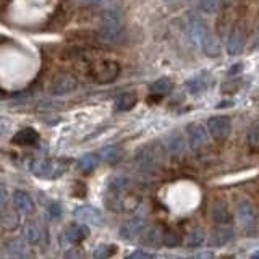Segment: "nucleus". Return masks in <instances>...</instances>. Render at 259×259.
<instances>
[{
  "label": "nucleus",
  "instance_id": "f257e3e1",
  "mask_svg": "<svg viewBox=\"0 0 259 259\" xmlns=\"http://www.w3.org/2000/svg\"><path fill=\"white\" fill-rule=\"evenodd\" d=\"M190 34H191V39L204 51L206 55L209 57L221 55V46H219L217 39L210 34L209 29L206 28V24L199 18H196V16H193L190 20Z\"/></svg>",
  "mask_w": 259,
  "mask_h": 259
},
{
  "label": "nucleus",
  "instance_id": "f03ea898",
  "mask_svg": "<svg viewBox=\"0 0 259 259\" xmlns=\"http://www.w3.org/2000/svg\"><path fill=\"white\" fill-rule=\"evenodd\" d=\"M162 154L164 152H162V148L159 144H148V146H144V148H141L140 152H138L136 164L143 172L151 174L157 167L162 165V160H164Z\"/></svg>",
  "mask_w": 259,
  "mask_h": 259
},
{
  "label": "nucleus",
  "instance_id": "7ed1b4c3",
  "mask_svg": "<svg viewBox=\"0 0 259 259\" xmlns=\"http://www.w3.org/2000/svg\"><path fill=\"white\" fill-rule=\"evenodd\" d=\"M65 165L59 160L51 159H34L29 164V172L37 178H59L65 172Z\"/></svg>",
  "mask_w": 259,
  "mask_h": 259
},
{
  "label": "nucleus",
  "instance_id": "20e7f679",
  "mask_svg": "<svg viewBox=\"0 0 259 259\" xmlns=\"http://www.w3.org/2000/svg\"><path fill=\"white\" fill-rule=\"evenodd\" d=\"M118 75H120V65L113 60L97 62L91 68V78L96 81V83H101V84L112 83V81L117 79Z\"/></svg>",
  "mask_w": 259,
  "mask_h": 259
},
{
  "label": "nucleus",
  "instance_id": "39448f33",
  "mask_svg": "<svg viewBox=\"0 0 259 259\" xmlns=\"http://www.w3.org/2000/svg\"><path fill=\"white\" fill-rule=\"evenodd\" d=\"M99 36L102 40L109 44H117L123 37V24L120 23L118 16L115 15H107L102 21V26L99 31Z\"/></svg>",
  "mask_w": 259,
  "mask_h": 259
},
{
  "label": "nucleus",
  "instance_id": "423d86ee",
  "mask_svg": "<svg viewBox=\"0 0 259 259\" xmlns=\"http://www.w3.org/2000/svg\"><path fill=\"white\" fill-rule=\"evenodd\" d=\"M78 88V79L70 75V73H59L51 79L49 84V93L54 96H63L70 94Z\"/></svg>",
  "mask_w": 259,
  "mask_h": 259
},
{
  "label": "nucleus",
  "instance_id": "0eeeda50",
  "mask_svg": "<svg viewBox=\"0 0 259 259\" xmlns=\"http://www.w3.org/2000/svg\"><path fill=\"white\" fill-rule=\"evenodd\" d=\"M186 135H188V143L193 151H201L209 143V130L199 123H190L186 126Z\"/></svg>",
  "mask_w": 259,
  "mask_h": 259
},
{
  "label": "nucleus",
  "instance_id": "6e6552de",
  "mask_svg": "<svg viewBox=\"0 0 259 259\" xmlns=\"http://www.w3.org/2000/svg\"><path fill=\"white\" fill-rule=\"evenodd\" d=\"M207 130L210 136L217 141H225L230 136L232 123L229 117H210L207 120Z\"/></svg>",
  "mask_w": 259,
  "mask_h": 259
},
{
  "label": "nucleus",
  "instance_id": "1a4fd4ad",
  "mask_svg": "<svg viewBox=\"0 0 259 259\" xmlns=\"http://www.w3.org/2000/svg\"><path fill=\"white\" fill-rule=\"evenodd\" d=\"M146 230V222L140 217L130 219L120 227V237L125 240H136L140 238Z\"/></svg>",
  "mask_w": 259,
  "mask_h": 259
},
{
  "label": "nucleus",
  "instance_id": "9d476101",
  "mask_svg": "<svg viewBox=\"0 0 259 259\" xmlns=\"http://www.w3.org/2000/svg\"><path fill=\"white\" fill-rule=\"evenodd\" d=\"M86 237H88V227L76 224V225H70L67 230H63L60 241L65 246H71V245H78Z\"/></svg>",
  "mask_w": 259,
  "mask_h": 259
},
{
  "label": "nucleus",
  "instance_id": "9b49d317",
  "mask_svg": "<svg viewBox=\"0 0 259 259\" xmlns=\"http://www.w3.org/2000/svg\"><path fill=\"white\" fill-rule=\"evenodd\" d=\"M237 215H238V221L240 224L245 227V229H251V227L256 225V210L253 207V204L248 201H243L238 204V209H237Z\"/></svg>",
  "mask_w": 259,
  "mask_h": 259
},
{
  "label": "nucleus",
  "instance_id": "f8f14e48",
  "mask_svg": "<svg viewBox=\"0 0 259 259\" xmlns=\"http://www.w3.org/2000/svg\"><path fill=\"white\" fill-rule=\"evenodd\" d=\"M75 217L91 225H102V214L93 206H79L75 209Z\"/></svg>",
  "mask_w": 259,
  "mask_h": 259
},
{
  "label": "nucleus",
  "instance_id": "ddd939ff",
  "mask_svg": "<svg viewBox=\"0 0 259 259\" xmlns=\"http://www.w3.org/2000/svg\"><path fill=\"white\" fill-rule=\"evenodd\" d=\"M210 217H212V221L221 224V225H227L232 222V212L229 206L225 204L222 201H215L212 207H210Z\"/></svg>",
  "mask_w": 259,
  "mask_h": 259
},
{
  "label": "nucleus",
  "instance_id": "4468645a",
  "mask_svg": "<svg viewBox=\"0 0 259 259\" xmlns=\"http://www.w3.org/2000/svg\"><path fill=\"white\" fill-rule=\"evenodd\" d=\"M13 206L23 214H32L34 212V201L31 199V196L24 191H15L13 193Z\"/></svg>",
  "mask_w": 259,
  "mask_h": 259
},
{
  "label": "nucleus",
  "instance_id": "2eb2a0df",
  "mask_svg": "<svg viewBox=\"0 0 259 259\" xmlns=\"http://www.w3.org/2000/svg\"><path fill=\"white\" fill-rule=\"evenodd\" d=\"M245 47V34L240 28H235L227 39V52L230 55H237L243 51Z\"/></svg>",
  "mask_w": 259,
  "mask_h": 259
},
{
  "label": "nucleus",
  "instance_id": "dca6fc26",
  "mask_svg": "<svg viewBox=\"0 0 259 259\" xmlns=\"http://www.w3.org/2000/svg\"><path fill=\"white\" fill-rule=\"evenodd\" d=\"M42 238H44V232L36 222H28L24 225V240L28 241V245L37 246L42 243Z\"/></svg>",
  "mask_w": 259,
  "mask_h": 259
},
{
  "label": "nucleus",
  "instance_id": "f3484780",
  "mask_svg": "<svg viewBox=\"0 0 259 259\" xmlns=\"http://www.w3.org/2000/svg\"><path fill=\"white\" fill-rule=\"evenodd\" d=\"M39 140H40V136H39V133L36 132V130L23 128V130H20V132L13 136L12 141L15 144H20V146H32V144H36Z\"/></svg>",
  "mask_w": 259,
  "mask_h": 259
},
{
  "label": "nucleus",
  "instance_id": "a211bd4d",
  "mask_svg": "<svg viewBox=\"0 0 259 259\" xmlns=\"http://www.w3.org/2000/svg\"><path fill=\"white\" fill-rule=\"evenodd\" d=\"M185 148H186L185 138H183L180 133H172V135H168V138H167V149H168L170 154H172V156H175V157L183 156Z\"/></svg>",
  "mask_w": 259,
  "mask_h": 259
},
{
  "label": "nucleus",
  "instance_id": "6ab92c4d",
  "mask_svg": "<svg viewBox=\"0 0 259 259\" xmlns=\"http://www.w3.org/2000/svg\"><path fill=\"white\" fill-rule=\"evenodd\" d=\"M143 243L152 248H159L160 243H164V233L160 227H149L143 233Z\"/></svg>",
  "mask_w": 259,
  "mask_h": 259
},
{
  "label": "nucleus",
  "instance_id": "aec40b11",
  "mask_svg": "<svg viewBox=\"0 0 259 259\" xmlns=\"http://www.w3.org/2000/svg\"><path fill=\"white\" fill-rule=\"evenodd\" d=\"M232 238H233V232L230 229H224V227H221V229H215L212 233H210L209 245L219 248V246L227 245Z\"/></svg>",
  "mask_w": 259,
  "mask_h": 259
},
{
  "label": "nucleus",
  "instance_id": "412c9836",
  "mask_svg": "<svg viewBox=\"0 0 259 259\" xmlns=\"http://www.w3.org/2000/svg\"><path fill=\"white\" fill-rule=\"evenodd\" d=\"M138 102V97L133 93H123L117 97L115 101V109L120 112H126V110H132Z\"/></svg>",
  "mask_w": 259,
  "mask_h": 259
},
{
  "label": "nucleus",
  "instance_id": "4be33fe9",
  "mask_svg": "<svg viewBox=\"0 0 259 259\" xmlns=\"http://www.w3.org/2000/svg\"><path fill=\"white\" fill-rule=\"evenodd\" d=\"M18 227V215L12 210H4L0 212V229L4 230H13Z\"/></svg>",
  "mask_w": 259,
  "mask_h": 259
},
{
  "label": "nucleus",
  "instance_id": "5701e85b",
  "mask_svg": "<svg viewBox=\"0 0 259 259\" xmlns=\"http://www.w3.org/2000/svg\"><path fill=\"white\" fill-rule=\"evenodd\" d=\"M97 165H99V157H97L96 154H86V156H83L78 162L79 170H81V172H84V174L93 172Z\"/></svg>",
  "mask_w": 259,
  "mask_h": 259
},
{
  "label": "nucleus",
  "instance_id": "b1692460",
  "mask_svg": "<svg viewBox=\"0 0 259 259\" xmlns=\"http://www.w3.org/2000/svg\"><path fill=\"white\" fill-rule=\"evenodd\" d=\"M101 157L104 162H107V164H115L121 157V151L117 146H107V148H104L101 151Z\"/></svg>",
  "mask_w": 259,
  "mask_h": 259
},
{
  "label": "nucleus",
  "instance_id": "393cba45",
  "mask_svg": "<svg viewBox=\"0 0 259 259\" xmlns=\"http://www.w3.org/2000/svg\"><path fill=\"white\" fill-rule=\"evenodd\" d=\"M221 2L222 0H196V7L201 12L214 15L221 10Z\"/></svg>",
  "mask_w": 259,
  "mask_h": 259
},
{
  "label": "nucleus",
  "instance_id": "a878e982",
  "mask_svg": "<svg viewBox=\"0 0 259 259\" xmlns=\"http://www.w3.org/2000/svg\"><path fill=\"white\" fill-rule=\"evenodd\" d=\"M170 89H172V81L168 78H159L157 81H154L151 84V91L157 96H164L170 93Z\"/></svg>",
  "mask_w": 259,
  "mask_h": 259
},
{
  "label": "nucleus",
  "instance_id": "bb28decb",
  "mask_svg": "<svg viewBox=\"0 0 259 259\" xmlns=\"http://www.w3.org/2000/svg\"><path fill=\"white\" fill-rule=\"evenodd\" d=\"M202 241H204V232L201 229H194L188 233V237H186V246L198 248L202 245Z\"/></svg>",
  "mask_w": 259,
  "mask_h": 259
},
{
  "label": "nucleus",
  "instance_id": "cd10ccee",
  "mask_svg": "<svg viewBox=\"0 0 259 259\" xmlns=\"http://www.w3.org/2000/svg\"><path fill=\"white\" fill-rule=\"evenodd\" d=\"M182 237L174 230H165L164 232V245L167 248H178L182 245Z\"/></svg>",
  "mask_w": 259,
  "mask_h": 259
},
{
  "label": "nucleus",
  "instance_id": "c85d7f7f",
  "mask_svg": "<svg viewBox=\"0 0 259 259\" xmlns=\"http://www.w3.org/2000/svg\"><path fill=\"white\" fill-rule=\"evenodd\" d=\"M186 86L190 88V91L193 94H201V93L206 91L207 83L202 78H193L191 81H188V83H186Z\"/></svg>",
  "mask_w": 259,
  "mask_h": 259
},
{
  "label": "nucleus",
  "instance_id": "c756f323",
  "mask_svg": "<svg viewBox=\"0 0 259 259\" xmlns=\"http://www.w3.org/2000/svg\"><path fill=\"white\" fill-rule=\"evenodd\" d=\"M246 140H248V144L251 146V148L259 149V123H254L253 126L249 128Z\"/></svg>",
  "mask_w": 259,
  "mask_h": 259
},
{
  "label": "nucleus",
  "instance_id": "7c9ffc66",
  "mask_svg": "<svg viewBox=\"0 0 259 259\" xmlns=\"http://www.w3.org/2000/svg\"><path fill=\"white\" fill-rule=\"evenodd\" d=\"M8 251H10L13 256H24L26 254V245L21 243L20 240H13L8 243Z\"/></svg>",
  "mask_w": 259,
  "mask_h": 259
},
{
  "label": "nucleus",
  "instance_id": "2f4dec72",
  "mask_svg": "<svg viewBox=\"0 0 259 259\" xmlns=\"http://www.w3.org/2000/svg\"><path fill=\"white\" fill-rule=\"evenodd\" d=\"M115 246L113 245H101L94 251V257H110L112 254H115Z\"/></svg>",
  "mask_w": 259,
  "mask_h": 259
},
{
  "label": "nucleus",
  "instance_id": "473e14b6",
  "mask_svg": "<svg viewBox=\"0 0 259 259\" xmlns=\"http://www.w3.org/2000/svg\"><path fill=\"white\" fill-rule=\"evenodd\" d=\"M128 257H132V259H148V257H154L151 253H148V251H133L132 254H130Z\"/></svg>",
  "mask_w": 259,
  "mask_h": 259
},
{
  "label": "nucleus",
  "instance_id": "72a5a7b5",
  "mask_svg": "<svg viewBox=\"0 0 259 259\" xmlns=\"http://www.w3.org/2000/svg\"><path fill=\"white\" fill-rule=\"evenodd\" d=\"M8 202V193L4 186H0V209H4Z\"/></svg>",
  "mask_w": 259,
  "mask_h": 259
},
{
  "label": "nucleus",
  "instance_id": "f704fd0d",
  "mask_svg": "<svg viewBox=\"0 0 259 259\" xmlns=\"http://www.w3.org/2000/svg\"><path fill=\"white\" fill-rule=\"evenodd\" d=\"M49 212H51L52 217H59L60 212H62V209H60V204H59V202H54V204H51V207H49Z\"/></svg>",
  "mask_w": 259,
  "mask_h": 259
},
{
  "label": "nucleus",
  "instance_id": "c9c22d12",
  "mask_svg": "<svg viewBox=\"0 0 259 259\" xmlns=\"http://www.w3.org/2000/svg\"><path fill=\"white\" fill-rule=\"evenodd\" d=\"M241 70H243V65H241V63H238V67H237V65H235V67H232V68H230V71H229V73H230V75H235V73H238V71H241Z\"/></svg>",
  "mask_w": 259,
  "mask_h": 259
},
{
  "label": "nucleus",
  "instance_id": "e433bc0d",
  "mask_svg": "<svg viewBox=\"0 0 259 259\" xmlns=\"http://www.w3.org/2000/svg\"><path fill=\"white\" fill-rule=\"evenodd\" d=\"M101 2L102 0H81V4H84V5H97Z\"/></svg>",
  "mask_w": 259,
  "mask_h": 259
},
{
  "label": "nucleus",
  "instance_id": "4c0bfd02",
  "mask_svg": "<svg viewBox=\"0 0 259 259\" xmlns=\"http://www.w3.org/2000/svg\"><path fill=\"white\" fill-rule=\"evenodd\" d=\"M222 2H224L225 5H230V4L233 2V0H222Z\"/></svg>",
  "mask_w": 259,
  "mask_h": 259
},
{
  "label": "nucleus",
  "instance_id": "58836bf2",
  "mask_svg": "<svg viewBox=\"0 0 259 259\" xmlns=\"http://www.w3.org/2000/svg\"><path fill=\"white\" fill-rule=\"evenodd\" d=\"M253 257H259V251H257V253H254V254H253Z\"/></svg>",
  "mask_w": 259,
  "mask_h": 259
}]
</instances>
